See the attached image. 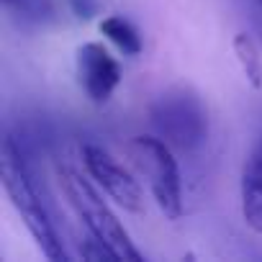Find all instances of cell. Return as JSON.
Masks as SVG:
<instances>
[{
	"mask_svg": "<svg viewBox=\"0 0 262 262\" xmlns=\"http://www.w3.org/2000/svg\"><path fill=\"white\" fill-rule=\"evenodd\" d=\"M234 54L239 59V67L244 77L249 80L252 88H262V57L249 34H236L234 36Z\"/></svg>",
	"mask_w": 262,
	"mask_h": 262,
	"instance_id": "obj_9",
	"label": "cell"
},
{
	"mask_svg": "<svg viewBox=\"0 0 262 262\" xmlns=\"http://www.w3.org/2000/svg\"><path fill=\"white\" fill-rule=\"evenodd\" d=\"M257 3H259V8H262V0H257Z\"/></svg>",
	"mask_w": 262,
	"mask_h": 262,
	"instance_id": "obj_11",
	"label": "cell"
},
{
	"mask_svg": "<svg viewBox=\"0 0 262 262\" xmlns=\"http://www.w3.org/2000/svg\"><path fill=\"white\" fill-rule=\"evenodd\" d=\"M242 213L244 221L257 234H262V139L242 172Z\"/></svg>",
	"mask_w": 262,
	"mask_h": 262,
	"instance_id": "obj_7",
	"label": "cell"
},
{
	"mask_svg": "<svg viewBox=\"0 0 262 262\" xmlns=\"http://www.w3.org/2000/svg\"><path fill=\"white\" fill-rule=\"evenodd\" d=\"M82 165L88 170V175L93 178V183L98 188H103L111 201H116L121 208L139 213L144 208V193L139 180L131 175L126 167H121L103 147L88 142L82 144Z\"/></svg>",
	"mask_w": 262,
	"mask_h": 262,
	"instance_id": "obj_5",
	"label": "cell"
},
{
	"mask_svg": "<svg viewBox=\"0 0 262 262\" xmlns=\"http://www.w3.org/2000/svg\"><path fill=\"white\" fill-rule=\"evenodd\" d=\"M128 155L147 178L155 203L167 219L183 216V183L172 147L162 137H134L128 144Z\"/></svg>",
	"mask_w": 262,
	"mask_h": 262,
	"instance_id": "obj_4",
	"label": "cell"
},
{
	"mask_svg": "<svg viewBox=\"0 0 262 262\" xmlns=\"http://www.w3.org/2000/svg\"><path fill=\"white\" fill-rule=\"evenodd\" d=\"M100 34L103 36H108L123 54H128V57H137L139 52H142V36H139V31L134 29V24H128L126 18H121V16H108V18H103L100 21Z\"/></svg>",
	"mask_w": 262,
	"mask_h": 262,
	"instance_id": "obj_8",
	"label": "cell"
},
{
	"mask_svg": "<svg viewBox=\"0 0 262 262\" xmlns=\"http://www.w3.org/2000/svg\"><path fill=\"white\" fill-rule=\"evenodd\" d=\"M3 3H6V6H21L24 0H3Z\"/></svg>",
	"mask_w": 262,
	"mask_h": 262,
	"instance_id": "obj_10",
	"label": "cell"
},
{
	"mask_svg": "<svg viewBox=\"0 0 262 262\" xmlns=\"http://www.w3.org/2000/svg\"><path fill=\"white\" fill-rule=\"evenodd\" d=\"M77 77L93 103H105L121 82V67L103 44L88 41L77 49Z\"/></svg>",
	"mask_w": 262,
	"mask_h": 262,
	"instance_id": "obj_6",
	"label": "cell"
},
{
	"mask_svg": "<svg viewBox=\"0 0 262 262\" xmlns=\"http://www.w3.org/2000/svg\"><path fill=\"white\" fill-rule=\"evenodd\" d=\"M59 185H62L67 201L72 203V208L77 211V216L82 219L88 234H93L98 242H103L118 259H134V262L144 259L142 252L131 242L128 231L116 219V213L105 206V201L90 185V180H85L80 172H75L70 167H59Z\"/></svg>",
	"mask_w": 262,
	"mask_h": 262,
	"instance_id": "obj_2",
	"label": "cell"
},
{
	"mask_svg": "<svg viewBox=\"0 0 262 262\" xmlns=\"http://www.w3.org/2000/svg\"><path fill=\"white\" fill-rule=\"evenodd\" d=\"M259 34H262V26H259Z\"/></svg>",
	"mask_w": 262,
	"mask_h": 262,
	"instance_id": "obj_12",
	"label": "cell"
},
{
	"mask_svg": "<svg viewBox=\"0 0 262 262\" xmlns=\"http://www.w3.org/2000/svg\"><path fill=\"white\" fill-rule=\"evenodd\" d=\"M0 178H3V188H6L13 208L18 211L21 221L26 224V229L34 236V242L39 244V249L54 262H67V252L49 221L44 203L39 201V193L31 183V175L21 157V149L13 144L11 137L3 142V149H0Z\"/></svg>",
	"mask_w": 262,
	"mask_h": 262,
	"instance_id": "obj_1",
	"label": "cell"
},
{
	"mask_svg": "<svg viewBox=\"0 0 262 262\" xmlns=\"http://www.w3.org/2000/svg\"><path fill=\"white\" fill-rule=\"evenodd\" d=\"M157 137L172 149L193 152L208 137V111L190 90H170L160 95L149 111Z\"/></svg>",
	"mask_w": 262,
	"mask_h": 262,
	"instance_id": "obj_3",
	"label": "cell"
}]
</instances>
